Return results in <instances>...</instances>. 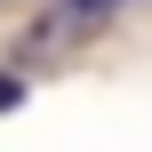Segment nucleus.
I'll return each instance as SVG.
<instances>
[{
    "mask_svg": "<svg viewBox=\"0 0 152 152\" xmlns=\"http://www.w3.org/2000/svg\"><path fill=\"white\" fill-rule=\"evenodd\" d=\"M104 8H120V0H64L48 24H80V16H104Z\"/></svg>",
    "mask_w": 152,
    "mask_h": 152,
    "instance_id": "obj_1",
    "label": "nucleus"
},
{
    "mask_svg": "<svg viewBox=\"0 0 152 152\" xmlns=\"http://www.w3.org/2000/svg\"><path fill=\"white\" fill-rule=\"evenodd\" d=\"M0 112H16V80H8V72H0Z\"/></svg>",
    "mask_w": 152,
    "mask_h": 152,
    "instance_id": "obj_2",
    "label": "nucleus"
}]
</instances>
